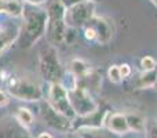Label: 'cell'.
I'll return each mask as SVG.
<instances>
[{
    "mask_svg": "<svg viewBox=\"0 0 157 138\" xmlns=\"http://www.w3.org/2000/svg\"><path fill=\"white\" fill-rule=\"evenodd\" d=\"M24 26L22 33V47H29L46 33L47 11L24 8Z\"/></svg>",
    "mask_w": 157,
    "mask_h": 138,
    "instance_id": "6da1fadb",
    "label": "cell"
},
{
    "mask_svg": "<svg viewBox=\"0 0 157 138\" xmlns=\"http://www.w3.org/2000/svg\"><path fill=\"white\" fill-rule=\"evenodd\" d=\"M77 133L84 138H116L113 133L102 127H78Z\"/></svg>",
    "mask_w": 157,
    "mask_h": 138,
    "instance_id": "4fadbf2b",
    "label": "cell"
},
{
    "mask_svg": "<svg viewBox=\"0 0 157 138\" xmlns=\"http://www.w3.org/2000/svg\"><path fill=\"white\" fill-rule=\"evenodd\" d=\"M95 15V4L92 0L81 2L73 7L66 8L65 13V24L71 29L81 28Z\"/></svg>",
    "mask_w": 157,
    "mask_h": 138,
    "instance_id": "5b68a950",
    "label": "cell"
},
{
    "mask_svg": "<svg viewBox=\"0 0 157 138\" xmlns=\"http://www.w3.org/2000/svg\"><path fill=\"white\" fill-rule=\"evenodd\" d=\"M155 90L157 91V81H156V84H155Z\"/></svg>",
    "mask_w": 157,
    "mask_h": 138,
    "instance_id": "f546056e",
    "label": "cell"
},
{
    "mask_svg": "<svg viewBox=\"0 0 157 138\" xmlns=\"http://www.w3.org/2000/svg\"><path fill=\"white\" fill-rule=\"evenodd\" d=\"M69 69H71V72L73 73L75 77H77V79L84 77V76H87L90 72H91L90 65L84 60H80V58H76V60L71 61Z\"/></svg>",
    "mask_w": 157,
    "mask_h": 138,
    "instance_id": "9a60e30c",
    "label": "cell"
},
{
    "mask_svg": "<svg viewBox=\"0 0 157 138\" xmlns=\"http://www.w3.org/2000/svg\"><path fill=\"white\" fill-rule=\"evenodd\" d=\"M40 72L44 79L50 80L51 83H59L61 77L63 76V69L59 60L57 57V53L52 49L44 50L40 57Z\"/></svg>",
    "mask_w": 157,
    "mask_h": 138,
    "instance_id": "52a82bcc",
    "label": "cell"
},
{
    "mask_svg": "<svg viewBox=\"0 0 157 138\" xmlns=\"http://www.w3.org/2000/svg\"><path fill=\"white\" fill-rule=\"evenodd\" d=\"M120 66V73H121V77L123 79H127L131 76V72H132V69H131V66L128 65V64H121Z\"/></svg>",
    "mask_w": 157,
    "mask_h": 138,
    "instance_id": "7402d4cb",
    "label": "cell"
},
{
    "mask_svg": "<svg viewBox=\"0 0 157 138\" xmlns=\"http://www.w3.org/2000/svg\"><path fill=\"white\" fill-rule=\"evenodd\" d=\"M18 35L19 30L17 28H7L0 30V55L11 46V43L18 37Z\"/></svg>",
    "mask_w": 157,
    "mask_h": 138,
    "instance_id": "5bb4252c",
    "label": "cell"
},
{
    "mask_svg": "<svg viewBox=\"0 0 157 138\" xmlns=\"http://www.w3.org/2000/svg\"><path fill=\"white\" fill-rule=\"evenodd\" d=\"M123 138H131V137H125V136H123Z\"/></svg>",
    "mask_w": 157,
    "mask_h": 138,
    "instance_id": "4dcf8cb0",
    "label": "cell"
},
{
    "mask_svg": "<svg viewBox=\"0 0 157 138\" xmlns=\"http://www.w3.org/2000/svg\"><path fill=\"white\" fill-rule=\"evenodd\" d=\"M68 138H84V137L76 131V133H69L68 134Z\"/></svg>",
    "mask_w": 157,
    "mask_h": 138,
    "instance_id": "4316f807",
    "label": "cell"
},
{
    "mask_svg": "<svg viewBox=\"0 0 157 138\" xmlns=\"http://www.w3.org/2000/svg\"><path fill=\"white\" fill-rule=\"evenodd\" d=\"M0 138H30L28 134H25L22 130L14 127H7L3 131H0Z\"/></svg>",
    "mask_w": 157,
    "mask_h": 138,
    "instance_id": "ac0fdd59",
    "label": "cell"
},
{
    "mask_svg": "<svg viewBox=\"0 0 157 138\" xmlns=\"http://www.w3.org/2000/svg\"><path fill=\"white\" fill-rule=\"evenodd\" d=\"M92 2H98V0H92Z\"/></svg>",
    "mask_w": 157,
    "mask_h": 138,
    "instance_id": "1f68e13d",
    "label": "cell"
},
{
    "mask_svg": "<svg viewBox=\"0 0 157 138\" xmlns=\"http://www.w3.org/2000/svg\"><path fill=\"white\" fill-rule=\"evenodd\" d=\"M81 2H87V0H61V3L65 6V8L73 7V6L78 4V3H81Z\"/></svg>",
    "mask_w": 157,
    "mask_h": 138,
    "instance_id": "cb8c5ba5",
    "label": "cell"
},
{
    "mask_svg": "<svg viewBox=\"0 0 157 138\" xmlns=\"http://www.w3.org/2000/svg\"><path fill=\"white\" fill-rule=\"evenodd\" d=\"M124 115H125V119H127L130 131L139 134L146 130L147 123H146V119H145L142 115L136 113V112H128V113H124Z\"/></svg>",
    "mask_w": 157,
    "mask_h": 138,
    "instance_id": "8fae6325",
    "label": "cell"
},
{
    "mask_svg": "<svg viewBox=\"0 0 157 138\" xmlns=\"http://www.w3.org/2000/svg\"><path fill=\"white\" fill-rule=\"evenodd\" d=\"M103 126L106 127V130L113 133L114 136H127V134L130 133L125 115L120 113V112H114V113L106 112Z\"/></svg>",
    "mask_w": 157,
    "mask_h": 138,
    "instance_id": "30bf717a",
    "label": "cell"
},
{
    "mask_svg": "<svg viewBox=\"0 0 157 138\" xmlns=\"http://www.w3.org/2000/svg\"><path fill=\"white\" fill-rule=\"evenodd\" d=\"M15 117L22 127H30L35 123V116L28 108H18Z\"/></svg>",
    "mask_w": 157,
    "mask_h": 138,
    "instance_id": "2e32d148",
    "label": "cell"
},
{
    "mask_svg": "<svg viewBox=\"0 0 157 138\" xmlns=\"http://www.w3.org/2000/svg\"><path fill=\"white\" fill-rule=\"evenodd\" d=\"M87 24H90L95 30L98 44H108L113 37V26L112 24L103 17H92Z\"/></svg>",
    "mask_w": 157,
    "mask_h": 138,
    "instance_id": "9c48e42d",
    "label": "cell"
},
{
    "mask_svg": "<svg viewBox=\"0 0 157 138\" xmlns=\"http://www.w3.org/2000/svg\"><path fill=\"white\" fill-rule=\"evenodd\" d=\"M8 93L11 97L19 101H39L43 97L41 87L33 80L25 77L11 79L8 84Z\"/></svg>",
    "mask_w": 157,
    "mask_h": 138,
    "instance_id": "277c9868",
    "label": "cell"
},
{
    "mask_svg": "<svg viewBox=\"0 0 157 138\" xmlns=\"http://www.w3.org/2000/svg\"><path fill=\"white\" fill-rule=\"evenodd\" d=\"M69 100L76 117H84L98 111V102L92 98V94L86 87L76 84L73 89H68Z\"/></svg>",
    "mask_w": 157,
    "mask_h": 138,
    "instance_id": "3957f363",
    "label": "cell"
},
{
    "mask_svg": "<svg viewBox=\"0 0 157 138\" xmlns=\"http://www.w3.org/2000/svg\"><path fill=\"white\" fill-rule=\"evenodd\" d=\"M6 10V0H0V13Z\"/></svg>",
    "mask_w": 157,
    "mask_h": 138,
    "instance_id": "83f0119b",
    "label": "cell"
},
{
    "mask_svg": "<svg viewBox=\"0 0 157 138\" xmlns=\"http://www.w3.org/2000/svg\"><path fill=\"white\" fill-rule=\"evenodd\" d=\"M141 68L142 70H153L157 68V61L152 55H145L141 60Z\"/></svg>",
    "mask_w": 157,
    "mask_h": 138,
    "instance_id": "ffe728a7",
    "label": "cell"
},
{
    "mask_svg": "<svg viewBox=\"0 0 157 138\" xmlns=\"http://www.w3.org/2000/svg\"><path fill=\"white\" fill-rule=\"evenodd\" d=\"M25 2L32 6H40V4H43V3H46V0H25Z\"/></svg>",
    "mask_w": 157,
    "mask_h": 138,
    "instance_id": "d4e9b609",
    "label": "cell"
},
{
    "mask_svg": "<svg viewBox=\"0 0 157 138\" xmlns=\"http://www.w3.org/2000/svg\"><path fill=\"white\" fill-rule=\"evenodd\" d=\"M41 117H43L44 123L47 126H50L51 128H54V130L66 133L72 128V119H69L65 115L55 111L48 102L41 108Z\"/></svg>",
    "mask_w": 157,
    "mask_h": 138,
    "instance_id": "ba28073f",
    "label": "cell"
},
{
    "mask_svg": "<svg viewBox=\"0 0 157 138\" xmlns=\"http://www.w3.org/2000/svg\"><path fill=\"white\" fill-rule=\"evenodd\" d=\"M150 2H152V4L155 6V7H157V0H150Z\"/></svg>",
    "mask_w": 157,
    "mask_h": 138,
    "instance_id": "f1b7e54d",
    "label": "cell"
},
{
    "mask_svg": "<svg viewBox=\"0 0 157 138\" xmlns=\"http://www.w3.org/2000/svg\"><path fill=\"white\" fill-rule=\"evenodd\" d=\"M24 3L22 0H6V10L13 17H21L24 14Z\"/></svg>",
    "mask_w": 157,
    "mask_h": 138,
    "instance_id": "e0dca14e",
    "label": "cell"
},
{
    "mask_svg": "<svg viewBox=\"0 0 157 138\" xmlns=\"http://www.w3.org/2000/svg\"><path fill=\"white\" fill-rule=\"evenodd\" d=\"M145 138H157V123H150V124H146Z\"/></svg>",
    "mask_w": 157,
    "mask_h": 138,
    "instance_id": "44dd1931",
    "label": "cell"
},
{
    "mask_svg": "<svg viewBox=\"0 0 157 138\" xmlns=\"http://www.w3.org/2000/svg\"><path fill=\"white\" fill-rule=\"evenodd\" d=\"M66 8L61 0H52L47 8L46 33L51 44H62L65 40L68 26L65 24Z\"/></svg>",
    "mask_w": 157,
    "mask_h": 138,
    "instance_id": "7a4b0ae2",
    "label": "cell"
},
{
    "mask_svg": "<svg viewBox=\"0 0 157 138\" xmlns=\"http://www.w3.org/2000/svg\"><path fill=\"white\" fill-rule=\"evenodd\" d=\"M8 102H10V98H8L7 93L3 91V90H0V108L8 105Z\"/></svg>",
    "mask_w": 157,
    "mask_h": 138,
    "instance_id": "603a6c76",
    "label": "cell"
},
{
    "mask_svg": "<svg viewBox=\"0 0 157 138\" xmlns=\"http://www.w3.org/2000/svg\"><path fill=\"white\" fill-rule=\"evenodd\" d=\"M48 104L55 111L65 115L69 119L76 117V113H75L71 100H69L68 89L63 87L61 83H51V87H50L48 91Z\"/></svg>",
    "mask_w": 157,
    "mask_h": 138,
    "instance_id": "8992f818",
    "label": "cell"
},
{
    "mask_svg": "<svg viewBox=\"0 0 157 138\" xmlns=\"http://www.w3.org/2000/svg\"><path fill=\"white\" fill-rule=\"evenodd\" d=\"M36 138H54V137H52L50 133H46V131H44V133H40V134H39V136L36 137Z\"/></svg>",
    "mask_w": 157,
    "mask_h": 138,
    "instance_id": "484cf974",
    "label": "cell"
},
{
    "mask_svg": "<svg viewBox=\"0 0 157 138\" xmlns=\"http://www.w3.org/2000/svg\"><path fill=\"white\" fill-rule=\"evenodd\" d=\"M108 77H109V80L114 84L121 83L123 77H121V73H120V66L119 65H112L108 70Z\"/></svg>",
    "mask_w": 157,
    "mask_h": 138,
    "instance_id": "d6986e66",
    "label": "cell"
},
{
    "mask_svg": "<svg viewBox=\"0 0 157 138\" xmlns=\"http://www.w3.org/2000/svg\"><path fill=\"white\" fill-rule=\"evenodd\" d=\"M156 81H157V68L153 70H144L136 79L135 87L139 90L150 89V87H155Z\"/></svg>",
    "mask_w": 157,
    "mask_h": 138,
    "instance_id": "7c38bea8",
    "label": "cell"
}]
</instances>
